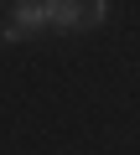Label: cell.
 <instances>
[{
	"label": "cell",
	"mask_w": 140,
	"mask_h": 155,
	"mask_svg": "<svg viewBox=\"0 0 140 155\" xmlns=\"http://www.w3.org/2000/svg\"><path fill=\"white\" fill-rule=\"evenodd\" d=\"M47 26H67V31H73V26H78V5L52 0V5H47Z\"/></svg>",
	"instance_id": "2"
},
{
	"label": "cell",
	"mask_w": 140,
	"mask_h": 155,
	"mask_svg": "<svg viewBox=\"0 0 140 155\" xmlns=\"http://www.w3.org/2000/svg\"><path fill=\"white\" fill-rule=\"evenodd\" d=\"M0 41H21V31H16L11 21H5V26H0Z\"/></svg>",
	"instance_id": "4"
},
{
	"label": "cell",
	"mask_w": 140,
	"mask_h": 155,
	"mask_svg": "<svg viewBox=\"0 0 140 155\" xmlns=\"http://www.w3.org/2000/svg\"><path fill=\"white\" fill-rule=\"evenodd\" d=\"M11 11H16V21H11V26H16L21 36L47 26V5H42V0H21V5H11Z\"/></svg>",
	"instance_id": "1"
},
{
	"label": "cell",
	"mask_w": 140,
	"mask_h": 155,
	"mask_svg": "<svg viewBox=\"0 0 140 155\" xmlns=\"http://www.w3.org/2000/svg\"><path fill=\"white\" fill-rule=\"evenodd\" d=\"M109 16V5H104V0H88V5H78V26H99Z\"/></svg>",
	"instance_id": "3"
}]
</instances>
